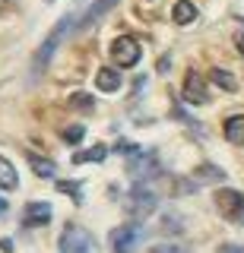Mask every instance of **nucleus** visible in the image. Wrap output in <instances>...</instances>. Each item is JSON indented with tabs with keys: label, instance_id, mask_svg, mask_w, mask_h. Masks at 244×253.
Here are the masks:
<instances>
[{
	"label": "nucleus",
	"instance_id": "ddd939ff",
	"mask_svg": "<svg viewBox=\"0 0 244 253\" xmlns=\"http://www.w3.org/2000/svg\"><path fill=\"white\" fill-rule=\"evenodd\" d=\"M171 19H175L178 26H191V22L196 19V3H191V0H178V3L171 6Z\"/></svg>",
	"mask_w": 244,
	"mask_h": 253
},
{
	"label": "nucleus",
	"instance_id": "0eeeda50",
	"mask_svg": "<svg viewBox=\"0 0 244 253\" xmlns=\"http://www.w3.org/2000/svg\"><path fill=\"white\" fill-rule=\"evenodd\" d=\"M184 101H191V105H206L209 95H206V83H203V76L191 70L184 79Z\"/></svg>",
	"mask_w": 244,
	"mask_h": 253
},
{
	"label": "nucleus",
	"instance_id": "dca6fc26",
	"mask_svg": "<svg viewBox=\"0 0 244 253\" xmlns=\"http://www.w3.org/2000/svg\"><path fill=\"white\" fill-rule=\"evenodd\" d=\"M29 165H32V171L38 174V177H54V174H57L54 162H48V158H42V155H35V152H29Z\"/></svg>",
	"mask_w": 244,
	"mask_h": 253
},
{
	"label": "nucleus",
	"instance_id": "4be33fe9",
	"mask_svg": "<svg viewBox=\"0 0 244 253\" xmlns=\"http://www.w3.org/2000/svg\"><path fill=\"white\" fill-rule=\"evenodd\" d=\"M196 174H200V177H216V180H222V177H225V174L219 171V168H212V165H203V168L196 171Z\"/></svg>",
	"mask_w": 244,
	"mask_h": 253
},
{
	"label": "nucleus",
	"instance_id": "5701e85b",
	"mask_svg": "<svg viewBox=\"0 0 244 253\" xmlns=\"http://www.w3.org/2000/svg\"><path fill=\"white\" fill-rule=\"evenodd\" d=\"M235 44H238V51H241V57H244V32H241L238 38H235Z\"/></svg>",
	"mask_w": 244,
	"mask_h": 253
},
{
	"label": "nucleus",
	"instance_id": "4468645a",
	"mask_svg": "<svg viewBox=\"0 0 244 253\" xmlns=\"http://www.w3.org/2000/svg\"><path fill=\"white\" fill-rule=\"evenodd\" d=\"M16 187H19V174H16V168H13L10 158L0 155V190H16Z\"/></svg>",
	"mask_w": 244,
	"mask_h": 253
},
{
	"label": "nucleus",
	"instance_id": "a211bd4d",
	"mask_svg": "<svg viewBox=\"0 0 244 253\" xmlns=\"http://www.w3.org/2000/svg\"><path fill=\"white\" fill-rule=\"evenodd\" d=\"M70 108H76V111H92V108H96V98H92L89 92H73V95H70Z\"/></svg>",
	"mask_w": 244,
	"mask_h": 253
},
{
	"label": "nucleus",
	"instance_id": "9d476101",
	"mask_svg": "<svg viewBox=\"0 0 244 253\" xmlns=\"http://www.w3.org/2000/svg\"><path fill=\"white\" fill-rule=\"evenodd\" d=\"M96 89L98 92H117L121 89V70L117 67H101L96 73Z\"/></svg>",
	"mask_w": 244,
	"mask_h": 253
},
{
	"label": "nucleus",
	"instance_id": "f257e3e1",
	"mask_svg": "<svg viewBox=\"0 0 244 253\" xmlns=\"http://www.w3.org/2000/svg\"><path fill=\"white\" fill-rule=\"evenodd\" d=\"M73 26H76L73 13H67L64 19H60L57 26H54V29L48 32V35H45L42 47H38V51H35V57H32V73H35V76H38V73H42V70H45V67H48V63H51L54 51H57V47H60V42H64V38H67V32L73 29Z\"/></svg>",
	"mask_w": 244,
	"mask_h": 253
},
{
	"label": "nucleus",
	"instance_id": "1a4fd4ad",
	"mask_svg": "<svg viewBox=\"0 0 244 253\" xmlns=\"http://www.w3.org/2000/svg\"><path fill=\"white\" fill-rule=\"evenodd\" d=\"M51 221V206L48 203H29L26 212H22V225L26 228H42Z\"/></svg>",
	"mask_w": 244,
	"mask_h": 253
},
{
	"label": "nucleus",
	"instance_id": "aec40b11",
	"mask_svg": "<svg viewBox=\"0 0 244 253\" xmlns=\"http://www.w3.org/2000/svg\"><path fill=\"white\" fill-rule=\"evenodd\" d=\"M57 190H60V193H70L73 200H80V193H76V190H80V184H76V180H60Z\"/></svg>",
	"mask_w": 244,
	"mask_h": 253
},
{
	"label": "nucleus",
	"instance_id": "6e6552de",
	"mask_svg": "<svg viewBox=\"0 0 244 253\" xmlns=\"http://www.w3.org/2000/svg\"><path fill=\"white\" fill-rule=\"evenodd\" d=\"M159 171V162H155L152 152H137V158H130V174L137 177V184H146V177Z\"/></svg>",
	"mask_w": 244,
	"mask_h": 253
},
{
	"label": "nucleus",
	"instance_id": "7ed1b4c3",
	"mask_svg": "<svg viewBox=\"0 0 244 253\" xmlns=\"http://www.w3.org/2000/svg\"><path fill=\"white\" fill-rule=\"evenodd\" d=\"M140 57H143V47H140L137 38H130V35H117L114 42H111V60H114V67H117V70H124V67H137Z\"/></svg>",
	"mask_w": 244,
	"mask_h": 253
},
{
	"label": "nucleus",
	"instance_id": "f8f14e48",
	"mask_svg": "<svg viewBox=\"0 0 244 253\" xmlns=\"http://www.w3.org/2000/svg\"><path fill=\"white\" fill-rule=\"evenodd\" d=\"M222 133H225L228 142H235V146H244V114H232V117H228L225 126H222Z\"/></svg>",
	"mask_w": 244,
	"mask_h": 253
},
{
	"label": "nucleus",
	"instance_id": "2eb2a0df",
	"mask_svg": "<svg viewBox=\"0 0 244 253\" xmlns=\"http://www.w3.org/2000/svg\"><path fill=\"white\" fill-rule=\"evenodd\" d=\"M209 79L219 85V89H225V92H238V79H235L228 70H222V67H216V70H209Z\"/></svg>",
	"mask_w": 244,
	"mask_h": 253
},
{
	"label": "nucleus",
	"instance_id": "f03ea898",
	"mask_svg": "<svg viewBox=\"0 0 244 253\" xmlns=\"http://www.w3.org/2000/svg\"><path fill=\"white\" fill-rule=\"evenodd\" d=\"M57 247H60V253H98L96 237L80 225H67L64 231H60Z\"/></svg>",
	"mask_w": 244,
	"mask_h": 253
},
{
	"label": "nucleus",
	"instance_id": "393cba45",
	"mask_svg": "<svg viewBox=\"0 0 244 253\" xmlns=\"http://www.w3.org/2000/svg\"><path fill=\"white\" fill-rule=\"evenodd\" d=\"M48 3H51V0H48Z\"/></svg>",
	"mask_w": 244,
	"mask_h": 253
},
{
	"label": "nucleus",
	"instance_id": "f3484780",
	"mask_svg": "<svg viewBox=\"0 0 244 253\" xmlns=\"http://www.w3.org/2000/svg\"><path fill=\"white\" fill-rule=\"evenodd\" d=\"M105 155H108V149H105V146H92V149H86V152H76V155H73V162H76V165H86V162H101Z\"/></svg>",
	"mask_w": 244,
	"mask_h": 253
},
{
	"label": "nucleus",
	"instance_id": "423d86ee",
	"mask_svg": "<svg viewBox=\"0 0 244 253\" xmlns=\"http://www.w3.org/2000/svg\"><path fill=\"white\" fill-rule=\"evenodd\" d=\"M155 203H159V200H155V193H152L146 184H137V187L130 190V212H133L137 218H146L149 212L155 209Z\"/></svg>",
	"mask_w": 244,
	"mask_h": 253
},
{
	"label": "nucleus",
	"instance_id": "6ab92c4d",
	"mask_svg": "<svg viewBox=\"0 0 244 253\" xmlns=\"http://www.w3.org/2000/svg\"><path fill=\"white\" fill-rule=\"evenodd\" d=\"M83 136H86V130H83L80 124H73V126H67V130H64V139L70 142V146H76V142H80Z\"/></svg>",
	"mask_w": 244,
	"mask_h": 253
},
{
	"label": "nucleus",
	"instance_id": "9b49d317",
	"mask_svg": "<svg viewBox=\"0 0 244 253\" xmlns=\"http://www.w3.org/2000/svg\"><path fill=\"white\" fill-rule=\"evenodd\" d=\"M117 3H121V0H96V3H92L89 10H86V16L80 19V29H89V26H96V22L101 19V16H105L108 10H114Z\"/></svg>",
	"mask_w": 244,
	"mask_h": 253
},
{
	"label": "nucleus",
	"instance_id": "39448f33",
	"mask_svg": "<svg viewBox=\"0 0 244 253\" xmlns=\"http://www.w3.org/2000/svg\"><path fill=\"white\" fill-rule=\"evenodd\" d=\"M108 241H111V250L114 253H130L140 241H143V225H140V221H127V225L114 228Z\"/></svg>",
	"mask_w": 244,
	"mask_h": 253
},
{
	"label": "nucleus",
	"instance_id": "20e7f679",
	"mask_svg": "<svg viewBox=\"0 0 244 253\" xmlns=\"http://www.w3.org/2000/svg\"><path fill=\"white\" fill-rule=\"evenodd\" d=\"M216 206H219V212H222L228 221L244 225V193L241 190H232V187L216 190Z\"/></svg>",
	"mask_w": 244,
	"mask_h": 253
},
{
	"label": "nucleus",
	"instance_id": "b1692460",
	"mask_svg": "<svg viewBox=\"0 0 244 253\" xmlns=\"http://www.w3.org/2000/svg\"><path fill=\"white\" fill-rule=\"evenodd\" d=\"M3 212H6V203H3V200H0V215H3Z\"/></svg>",
	"mask_w": 244,
	"mask_h": 253
},
{
	"label": "nucleus",
	"instance_id": "412c9836",
	"mask_svg": "<svg viewBox=\"0 0 244 253\" xmlns=\"http://www.w3.org/2000/svg\"><path fill=\"white\" fill-rule=\"evenodd\" d=\"M152 253H184V247L181 244H155Z\"/></svg>",
	"mask_w": 244,
	"mask_h": 253
}]
</instances>
